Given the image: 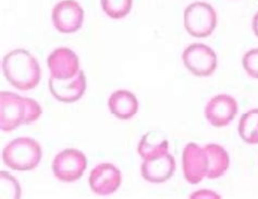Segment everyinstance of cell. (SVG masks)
<instances>
[{
    "label": "cell",
    "mask_w": 258,
    "mask_h": 199,
    "mask_svg": "<svg viewBox=\"0 0 258 199\" xmlns=\"http://www.w3.org/2000/svg\"><path fill=\"white\" fill-rule=\"evenodd\" d=\"M40 114L42 108L36 100L21 97L11 93H0V127L4 132H11L23 124L35 122Z\"/></svg>",
    "instance_id": "6da1fadb"
},
{
    "label": "cell",
    "mask_w": 258,
    "mask_h": 199,
    "mask_svg": "<svg viewBox=\"0 0 258 199\" xmlns=\"http://www.w3.org/2000/svg\"><path fill=\"white\" fill-rule=\"evenodd\" d=\"M7 81L20 91L35 88L40 81V68L35 57L25 49H15L3 59Z\"/></svg>",
    "instance_id": "7a4b0ae2"
},
{
    "label": "cell",
    "mask_w": 258,
    "mask_h": 199,
    "mask_svg": "<svg viewBox=\"0 0 258 199\" xmlns=\"http://www.w3.org/2000/svg\"><path fill=\"white\" fill-rule=\"evenodd\" d=\"M42 159V148L31 137H19L10 142L3 152V160L7 167L17 171L35 169Z\"/></svg>",
    "instance_id": "3957f363"
},
{
    "label": "cell",
    "mask_w": 258,
    "mask_h": 199,
    "mask_svg": "<svg viewBox=\"0 0 258 199\" xmlns=\"http://www.w3.org/2000/svg\"><path fill=\"white\" fill-rule=\"evenodd\" d=\"M217 25V13L212 6L203 2L193 3L184 11V26L193 37H207Z\"/></svg>",
    "instance_id": "277c9868"
},
{
    "label": "cell",
    "mask_w": 258,
    "mask_h": 199,
    "mask_svg": "<svg viewBox=\"0 0 258 199\" xmlns=\"http://www.w3.org/2000/svg\"><path fill=\"white\" fill-rule=\"evenodd\" d=\"M182 59L187 70L195 77H210L217 68L215 51L204 44H192L186 47Z\"/></svg>",
    "instance_id": "5b68a950"
},
{
    "label": "cell",
    "mask_w": 258,
    "mask_h": 199,
    "mask_svg": "<svg viewBox=\"0 0 258 199\" xmlns=\"http://www.w3.org/2000/svg\"><path fill=\"white\" fill-rule=\"evenodd\" d=\"M85 155L78 149H66L58 154L52 162L53 174L58 180L71 183L79 180L86 170Z\"/></svg>",
    "instance_id": "8992f818"
},
{
    "label": "cell",
    "mask_w": 258,
    "mask_h": 199,
    "mask_svg": "<svg viewBox=\"0 0 258 199\" xmlns=\"http://www.w3.org/2000/svg\"><path fill=\"white\" fill-rule=\"evenodd\" d=\"M183 173L189 184H199L207 176L208 158L204 147L195 143H189L182 154Z\"/></svg>",
    "instance_id": "52a82bcc"
},
{
    "label": "cell",
    "mask_w": 258,
    "mask_h": 199,
    "mask_svg": "<svg viewBox=\"0 0 258 199\" xmlns=\"http://www.w3.org/2000/svg\"><path fill=\"white\" fill-rule=\"evenodd\" d=\"M84 19V11L76 0H62L52 9V22L56 29L66 34L81 29Z\"/></svg>",
    "instance_id": "ba28073f"
},
{
    "label": "cell",
    "mask_w": 258,
    "mask_h": 199,
    "mask_svg": "<svg viewBox=\"0 0 258 199\" xmlns=\"http://www.w3.org/2000/svg\"><path fill=\"white\" fill-rule=\"evenodd\" d=\"M237 113V102L232 96L219 94L208 101L205 108V116L215 127H223L230 124Z\"/></svg>",
    "instance_id": "9c48e42d"
},
{
    "label": "cell",
    "mask_w": 258,
    "mask_h": 199,
    "mask_svg": "<svg viewBox=\"0 0 258 199\" xmlns=\"http://www.w3.org/2000/svg\"><path fill=\"white\" fill-rule=\"evenodd\" d=\"M47 64H48L51 77L60 81L71 80L80 71L78 56L69 48L64 47L53 50L47 59Z\"/></svg>",
    "instance_id": "30bf717a"
},
{
    "label": "cell",
    "mask_w": 258,
    "mask_h": 199,
    "mask_svg": "<svg viewBox=\"0 0 258 199\" xmlns=\"http://www.w3.org/2000/svg\"><path fill=\"white\" fill-rule=\"evenodd\" d=\"M91 189L97 195H110L121 184V172L112 163H100L88 178Z\"/></svg>",
    "instance_id": "8fae6325"
},
{
    "label": "cell",
    "mask_w": 258,
    "mask_h": 199,
    "mask_svg": "<svg viewBox=\"0 0 258 199\" xmlns=\"http://www.w3.org/2000/svg\"><path fill=\"white\" fill-rule=\"evenodd\" d=\"M49 91L57 100L71 104L82 98L86 89V79L82 70L71 80L60 81L53 77L49 79Z\"/></svg>",
    "instance_id": "7c38bea8"
},
{
    "label": "cell",
    "mask_w": 258,
    "mask_h": 199,
    "mask_svg": "<svg viewBox=\"0 0 258 199\" xmlns=\"http://www.w3.org/2000/svg\"><path fill=\"white\" fill-rule=\"evenodd\" d=\"M142 176L151 183H165L175 171L174 157L165 154L153 159L144 160L142 163Z\"/></svg>",
    "instance_id": "4fadbf2b"
},
{
    "label": "cell",
    "mask_w": 258,
    "mask_h": 199,
    "mask_svg": "<svg viewBox=\"0 0 258 199\" xmlns=\"http://www.w3.org/2000/svg\"><path fill=\"white\" fill-rule=\"evenodd\" d=\"M108 107L110 112L118 119L128 120L138 113L139 101L133 93L121 89L111 94L108 100Z\"/></svg>",
    "instance_id": "5bb4252c"
},
{
    "label": "cell",
    "mask_w": 258,
    "mask_h": 199,
    "mask_svg": "<svg viewBox=\"0 0 258 199\" xmlns=\"http://www.w3.org/2000/svg\"><path fill=\"white\" fill-rule=\"evenodd\" d=\"M204 149L208 158L207 177L214 180L222 176L230 164V158L226 149L217 144H208Z\"/></svg>",
    "instance_id": "9a60e30c"
},
{
    "label": "cell",
    "mask_w": 258,
    "mask_h": 199,
    "mask_svg": "<svg viewBox=\"0 0 258 199\" xmlns=\"http://www.w3.org/2000/svg\"><path fill=\"white\" fill-rule=\"evenodd\" d=\"M168 148V141L162 139L158 132L151 131L142 137L138 147V153L144 160H148L167 154Z\"/></svg>",
    "instance_id": "2e32d148"
},
{
    "label": "cell",
    "mask_w": 258,
    "mask_h": 199,
    "mask_svg": "<svg viewBox=\"0 0 258 199\" xmlns=\"http://www.w3.org/2000/svg\"><path fill=\"white\" fill-rule=\"evenodd\" d=\"M239 135L241 139L249 144H258V109H252L242 115L239 122Z\"/></svg>",
    "instance_id": "e0dca14e"
},
{
    "label": "cell",
    "mask_w": 258,
    "mask_h": 199,
    "mask_svg": "<svg viewBox=\"0 0 258 199\" xmlns=\"http://www.w3.org/2000/svg\"><path fill=\"white\" fill-rule=\"evenodd\" d=\"M133 0H101V7L111 19H122L131 11Z\"/></svg>",
    "instance_id": "ac0fdd59"
},
{
    "label": "cell",
    "mask_w": 258,
    "mask_h": 199,
    "mask_svg": "<svg viewBox=\"0 0 258 199\" xmlns=\"http://www.w3.org/2000/svg\"><path fill=\"white\" fill-rule=\"evenodd\" d=\"M242 64L250 78L258 80V48L247 51L243 56Z\"/></svg>",
    "instance_id": "d6986e66"
},
{
    "label": "cell",
    "mask_w": 258,
    "mask_h": 199,
    "mask_svg": "<svg viewBox=\"0 0 258 199\" xmlns=\"http://www.w3.org/2000/svg\"><path fill=\"white\" fill-rule=\"evenodd\" d=\"M253 30H254L255 35L258 37V12L253 18Z\"/></svg>",
    "instance_id": "ffe728a7"
}]
</instances>
